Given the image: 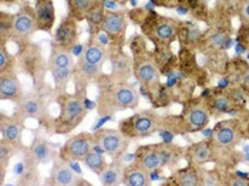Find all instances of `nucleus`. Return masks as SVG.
<instances>
[{"instance_id": "nucleus-1", "label": "nucleus", "mask_w": 249, "mask_h": 186, "mask_svg": "<svg viewBox=\"0 0 249 186\" xmlns=\"http://www.w3.org/2000/svg\"><path fill=\"white\" fill-rule=\"evenodd\" d=\"M87 108L83 98L76 95H63L60 98V117H58V132H69L74 130L84 119Z\"/></svg>"}, {"instance_id": "nucleus-2", "label": "nucleus", "mask_w": 249, "mask_h": 186, "mask_svg": "<svg viewBox=\"0 0 249 186\" xmlns=\"http://www.w3.org/2000/svg\"><path fill=\"white\" fill-rule=\"evenodd\" d=\"M94 139L104 149V152H107L111 156H118L124 153L130 145V139L127 138V135L117 130L100 131L94 136Z\"/></svg>"}, {"instance_id": "nucleus-3", "label": "nucleus", "mask_w": 249, "mask_h": 186, "mask_svg": "<svg viewBox=\"0 0 249 186\" xmlns=\"http://www.w3.org/2000/svg\"><path fill=\"white\" fill-rule=\"evenodd\" d=\"M94 136L80 134L64 144V147L60 151V158L64 161H84V158L91 151V141Z\"/></svg>"}, {"instance_id": "nucleus-4", "label": "nucleus", "mask_w": 249, "mask_h": 186, "mask_svg": "<svg viewBox=\"0 0 249 186\" xmlns=\"http://www.w3.org/2000/svg\"><path fill=\"white\" fill-rule=\"evenodd\" d=\"M127 122L130 124V131L127 132V136L134 135L138 138H145V136L153 135L154 132L158 130V121L150 112L137 114L134 117H131Z\"/></svg>"}, {"instance_id": "nucleus-5", "label": "nucleus", "mask_w": 249, "mask_h": 186, "mask_svg": "<svg viewBox=\"0 0 249 186\" xmlns=\"http://www.w3.org/2000/svg\"><path fill=\"white\" fill-rule=\"evenodd\" d=\"M38 29L36 13L21 12L15 16L13 34L18 38H29Z\"/></svg>"}, {"instance_id": "nucleus-6", "label": "nucleus", "mask_w": 249, "mask_h": 186, "mask_svg": "<svg viewBox=\"0 0 249 186\" xmlns=\"http://www.w3.org/2000/svg\"><path fill=\"white\" fill-rule=\"evenodd\" d=\"M50 182L56 186H74L80 184V179L71 170V168L67 167L64 159H60L54 162V167L52 169Z\"/></svg>"}, {"instance_id": "nucleus-7", "label": "nucleus", "mask_w": 249, "mask_h": 186, "mask_svg": "<svg viewBox=\"0 0 249 186\" xmlns=\"http://www.w3.org/2000/svg\"><path fill=\"white\" fill-rule=\"evenodd\" d=\"M215 142L216 145L222 148H231L239 141V131H238V124L236 122H222L216 127L215 130Z\"/></svg>"}, {"instance_id": "nucleus-8", "label": "nucleus", "mask_w": 249, "mask_h": 186, "mask_svg": "<svg viewBox=\"0 0 249 186\" xmlns=\"http://www.w3.org/2000/svg\"><path fill=\"white\" fill-rule=\"evenodd\" d=\"M0 98L1 100H12V101H18L21 98V85H20L19 78L12 71L1 73V77H0Z\"/></svg>"}, {"instance_id": "nucleus-9", "label": "nucleus", "mask_w": 249, "mask_h": 186, "mask_svg": "<svg viewBox=\"0 0 249 186\" xmlns=\"http://www.w3.org/2000/svg\"><path fill=\"white\" fill-rule=\"evenodd\" d=\"M114 110H133L138 105V94L131 87L120 85L113 93Z\"/></svg>"}, {"instance_id": "nucleus-10", "label": "nucleus", "mask_w": 249, "mask_h": 186, "mask_svg": "<svg viewBox=\"0 0 249 186\" xmlns=\"http://www.w3.org/2000/svg\"><path fill=\"white\" fill-rule=\"evenodd\" d=\"M40 30L50 32L54 24V6L52 0H38L35 9Z\"/></svg>"}, {"instance_id": "nucleus-11", "label": "nucleus", "mask_w": 249, "mask_h": 186, "mask_svg": "<svg viewBox=\"0 0 249 186\" xmlns=\"http://www.w3.org/2000/svg\"><path fill=\"white\" fill-rule=\"evenodd\" d=\"M138 167L147 172L162 167V158L160 147H142L138 152Z\"/></svg>"}, {"instance_id": "nucleus-12", "label": "nucleus", "mask_w": 249, "mask_h": 186, "mask_svg": "<svg viewBox=\"0 0 249 186\" xmlns=\"http://www.w3.org/2000/svg\"><path fill=\"white\" fill-rule=\"evenodd\" d=\"M30 153H32V156L35 158V161L37 162L38 165H47L56 156V151L53 148V145L49 141L43 139V138H36L35 139L32 149H30Z\"/></svg>"}, {"instance_id": "nucleus-13", "label": "nucleus", "mask_w": 249, "mask_h": 186, "mask_svg": "<svg viewBox=\"0 0 249 186\" xmlns=\"http://www.w3.org/2000/svg\"><path fill=\"white\" fill-rule=\"evenodd\" d=\"M185 121H187L188 130L192 131V132L205 130V127L210 122V112L202 105H195L188 111L187 117H185Z\"/></svg>"}, {"instance_id": "nucleus-14", "label": "nucleus", "mask_w": 249, "mask_h": 186, "mask_svg": "<svg viewBox=\"0 0 249 186\" xmlns=\"http://www.w3.org/2000/svg\"><path fill=\"white\" fill-rule=\"evenodd\" d=\"M135 75H137L138 81L142 85H145V87L155 85L158 83V77H160L155 64H154L153 61H148V60H144V61L137 64Z\"/></svg>"}, {"instance_id": "nucleus-15", "label": "nucleus", "mask_w": 249, "mask_h": 186, "mask_svg": "<svg viewBox=\"0 0 249 186\" xmlns=\"http://www.w3.org/2000/svg\"><path fill=\"white\" fill-rule=\"evenodd\" d=\"M0 131H1V138L12 142V144H20L21 138V125L19 121L9 118L6 115H1V124H0Z\"/></svg>"}, {"instance_id": "nucleus-16", "label": "nucleus", "mask_w": 249, "mask_h": 186, "mask_svg": "<svg viewBox=\"0 0 249 186\" xmlns=\"http://www.w3.org/2000/svg\"><path fill=\"white\" fill-rule=\"evenodd\" d=\"M101 27L110 37H118L125 30V17L120 13L108 12V13H106V17H104Z\"/></svg>"}, {"instance_id": "nucleus-17", "label": "nucleus", "mask_w": 249, "mask_h": 186, "mask_svg": "<svg viewBox=\"0 0 249 186\" xmlns=\"http://www.w3.org/2000/svg\"><path fill=\"white\" fill-rule=\"evenodd\" d=\"M76 38V23L71 19H66L56 30L54 40L57 41V46L61 47H70Z\"/></svg>"}, {"instance_id": "nucleus-18", "label": "nucleus", "mask_w": 249, "mask_h": 186, "mask_svg": "<svg viewBox=\"0 0 249 186\" xmlns=\"http://www.w3.org/2000/svg\"><path fill=\"white\" fill-rule=\"evenodd\" d=\"M148 176L144 169L140 167H133L123 172V184L127 186H147Z\"/></svg>"}, {"instance_id": "nucleus-19", "label": "nucleus", "mask_w": 249, "mask_h": 186, "mask_svg": "<svg viewBox=\"0 0 249 186\" xmlns=\"http://www.w3.org/2000/svg\"><path fill=\"white\" fill-rule=\"evenodd\" d=\"M154 34L162 43H171L177 34V24L174 20L162 19L154 27Z\"/></svg>"}, {"instance_id": "nucleus-20", "label": "nucleus", "mask_w": 249, "mask_h": 186, "mask_svg": "<svg viewBox=\"0 0 249 186\" xmlns=\"http://www.w3.org/2000/svg\"><path fill=\"white\" fill-rule=\"evenodd\" d=\"M212 148L208 142H201L190 148V159L196 165H204L211 161Z\"/></svg>"}, {"instance_id": "nucleus-21", "label": "nucleus", "mask_w": 249, "mask_h": 186, "mask_svg": "<svg viewBox=\"0 0 249 186\" xmlns=\"http://www.w3.org/2000/svg\"><path fill=\"white\" fill-rule=\"evenodd\" d=\"M52 67H73V57L66 47L56 46L50 57V68Z\"/></svg>"}, {"instance_id": "nucleus-22", "label": "nucleus", "mask_w": 249, "mask_h": 186, "mask_svg": "<svg viewBox=\"0 0 249 186\" xmlns=\"http://www.w3.org/2000/svg\"><path fill=\"white\" fill-rule=\"evenodd\" d=\"M123 172L121 168L118 165H111L107 167L101 173H100V182L101 185L106 186H115L123 181Z\"/></svg>"}, {"instance_id": "nucleus-23", "label": "nucleus", "mask_w": 249, "mask_h": 186, "mask_svg": "<svg viewBox=\"0 0 249 186\" xmlns=\"http://www.w3.org/2000/svg\"><path fill=\"white\" fill-rule=\"evenodd\" d=\"M175 181L181 186H198L201 182V178L194 168H188V169L178 170L175 175Z\"/></svg>"}, {"instance_id": "nucleus-24", "label": "nucleus", "mask_w": 249, "mask_h": 186, "mask_svg": "<svg viewBox=\"0 0 249 186\" xmlns=\"http://www.w3.org/2000/svg\"><path fill=\"white\" fill-rule=\"evenodd\" d=\"M41 101L37 98L29 97L21 104V115L23 118H38L41 114Z\"/></svg>"}, {"instance_id": "nucleus-25", "label": "nucleus", "mask_w": 249, "mask_h": 186, "mask_svg": "<svg viewBox=\"0 0 249 186\" xmlns=\"http://www.w3.org/2000/svg\"><path fill=\"white\" fill-rule=\"evenodd\" d=\"M16 148H18V145H16V144H12V142H9V141H6V139H3V138H1V141H0V167H1V181H3V178H4V169H6V167H7V162H9V159L15 155Z\"/></svg>"}, {"instance_id": "nucleus-26", "label": "nucleus", "mask_w": 249, "mask_h": 186, "mask_svg": "<svg viewBox=\"0 0 249 186\" xmlns=\"http://www.w3.org/2000/svg\"><path fill=\"white\" fill-rule=\"evenodd\" d=\"M84 164L86 167L89 168L91 172H94L97 175H100L106 168H107V162L106 159L101 156V153H97V152H89V155L84 158Z\"/></svg>"}, {"instance_id": "nucleus-27", "label": "nucleus", "mask_w": 249, "mask_h": 186, "mask_svg": "<svg viewBox=\"0 0 249 186\" xmlns=\"http://www.w3.org/2000/svg\"><path fill=\"white\" fill-rule=\"evenodd\" d=\"M230 36L225 32H213L207 38V46L212 50H221L230 47Z\"/></svg>"}, {"instance_id": "nucleus-28", "label": "nucleus", "mask_w": 249, "mask_h": 186, "mask_svg": "<svg viewBox=\"0 0 249 186\" xmlns=\"http://www.w3.org/2000/svg\"><path fill=\"white\" fill-rule=\"evenodd\" d=\"M52 75L57 88H64L71 78V67H52Z\"/></svg>"}, {"instance_id": "nucleus-29", "label": "nucleus", "mask_w": 249, "mask_h": 186, "mask_svg": "<svg viewBox=\"0 0 249 186\" xmlns=\"http://www.w3.org/2000/svg\"><path fill=\"white\" fill-rule=\"evenodd\" d=\"M104 60H106V50L98 44L90 46L84 53V61H87L90 64L101 66L104 63Z\"/></svg>"}, {"instance_id": "nucleus-30", "label": "nucleus", "mask_w": 249, "mask_h": 186, "mask_svg": "<svg viewBox=\"0 0 249 186\" xmlns=\"http://www.w3.org/2000/svg\"><path fill=\"white\" fill-rule=\"evenodd\" d=\"M211 104L212 108L216 112H221V114H225V112L233 114V112H235V110L232 108L233 101L231 100L230 97H227V95H224V94H218V95L212 100Z\"/></svg>"}, {"instance_id": "nucleus-31", "label": "nucleus", "mask_w": 249, "mask_h": 186, "mask_svg": "<svg viewBox=\"0 0 249 186\" xmlns=\"http://www.w3.org/2000/svg\"><path fill=\"white\" fill-rule=\"evenodd\" d=\"M104 17H106V15H104V7L101 6V3H93V6L90 7L89 13L86 16V19L89 20V23L91 26H100V24H103Z\"/></svg>"}, {"instance_id": "nucleus-32", "label": "nucleus", "mask_w": 249, "mask_h": 186, "mask_svg": "<svg viewBox=\"0 0 249 186\" xmlns=\"http://www.w3.org/2000/svg\"><path fill=\"white\" fill-rule=\"evenodd\" d=\"M13 23H15V16L1 12L0 15V36H1V43H4L6 37L13 33Z\"/></svg>"}, {"instance_id": "nucleus-33", "label": "nucleus", "mask_w": 249, "mask_h": 186, "mask_svg": "<svg viewBox=\"0 0 249 186\" xmlns=\"http://www.w3.org/2000/svg\"><path fill=\"white\" fill-rule=\"evenodd\" d=\"M70 6H71L73 13H76L78 16V19H83L87 16L90 7L93 6V1L91 0H71Z\"/></svg>"}, {"instance_id": "nucleus-34", "label": "nucleus", "mask_w": 249, "mask_h": 186, "mask_svg": "<svg viewBox=\"0 0 249 186\" xmlns=\"http://www.w3.org/2000/svg\"><path fill=\"white\" fill-rule=\"evenodd\" d=\"M78 73L81 77H84L86 80H91V78H96L97 75L101 73V67L97 66V64H90L87 61H84L80 68H78Z\"/></svg>"}, {"instance_id": "nucleus-35", "label": "nucleus", "mask_w": 249, "mask_h": 186, "mask_svg": "<svg viewBox=\"0 0 249 186\" xmlns=\"http://www.w3.org/2000/svg\"><path fill=\"white\" fill-rule=\"evenodd\" d=\"M10 64H12V56L7 53L4 43H1V46H0V74L6 73V71H12Z\"/></svg>"}, {"instance_id": "nucleus-36", "label": "nucleus", "mask_w": 249, "mask_h": 186, "mask_svg": "<svg viewBox=\"0 0 249 186\" xmlns=\"http://www.w3.org/2000/svg\"><path fill=\"white\" fill-rule=\"evenodd\" d=\"M201 181L204 182V185H219V178H218L213 172L208 170V169H204V170H202V178H201Z\"/></svg>"}, {"instance_id": "nucleus-37", "label": "nucleus", "mask_w": 249, "mask_h": 186, "mask_svg": "<svg viewBox=\"0 0 249 186\" xmlns=\"http://www.w3.org/2000/svg\"><path fill=\"white\" fill-rule=\"evenodd\" d=\"M241 13H242V17L249 23V0H245V1L242 3Z\"/></svg>"}, {"instance_id": "nucleus-38", "label": "nucleus", "mask_w": 249, "mask_h": 186, "mask_svg": "<svg viewBox=\"0 0 249 186\" xmlns=\"http://www.w3.org/2000/svg\"><path fill=\"white\" fill-rule=\"evenodd\" d=\"M232 101H239V102H244V95L241 90H233L232 91V97H231Z\"/></svg>"}, {"instance_id": "nucleus-39", "label": "nucleus", "mask_w": 249, "mask_h": 186, "mask_svg": "<svg viewBox=\"0 0 249 186\" xmlns=\"http://www.w3.org/2000/svg\"><path fill=\"white\" fill-rule=\"evenodd\" d=\"M232 186H248L249 182L247 179H241V178H235V179H232L230 182Z\"/></svg>"}, {"instance_id": "nucleus-40", "label": "nucleus", "mask_w": 249, "mask_h": 186, "mask_svg": "<svg viewBox=\"0 0 249 186\" xmlns=\"http://www.w3.org/2000/svg\"><path fill=\"white\" fill-rule=\"evenodd\" d=\"M221 1H224V3H228V1H231V0H221Z\"/></svg>"}]
</instances>
